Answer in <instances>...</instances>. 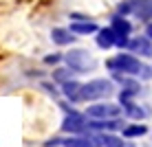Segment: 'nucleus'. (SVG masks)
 <instances>
[{
	"instance_id": "obj_5",
	"label": "nucleus",
	"mask_w": 152,
	"mask_h": 147,
	"mask_svg": "<svg viewBox=\"0 0 152 147\" xmlns=\"http://www.w3.org/2000/svg\"><path fill=\"white\" fill-rule=\"evenodd\" d=\"M119 114H121V108L117 106V103H93V106H88L86 110V117L88 119H117Z\"/></svg>"
},
{
	"instance_id": "obj_11",
	"label": "nucleus",
	"mask_w": 152,
	"mask_h": 147,
	"mask_svg": "<svg viewBox=\"0 0 152 147\" xmlns=\"http://www.w3.org/2000/svg\"><path fill=\"white\" fill-rule=\"evenodd\" d=\"M110 29L117 33V38H130V31H132V24L124 18V15H115Z\"/></svg>"
},
{
	"instance_id": "obj_10",
	"label": "nucleus",
	"mask_w": 152,
	"mask_h": 147,
	"mask_svg": "<svg viewBox=\"0 0 152 147\" xmlns=\"http://www.w3.org/2000/svg\"><path fill=\"white\" fill-rule=\"evenodd\" d=\"M115 42H117V33L108 27V29H99L97 31V46L99 49H113L115 46Z\"/></svg>"
},
{
	"instance_id": "obj_18",
	"label": "nucleus",
	"mask_w": 152,
	"mask_h": 147,
	"mask_svg": "<svg viewBox=\"0 0 152 147\" xmlns=\"http://www.w3.org/2000/svg\"><path fill=\"white\" fill-rule=\"evenodd\" d=\"M62 59H64V55H60V53H51V55H46V57H44V64L55 66V64H60Z\"/></svg>"
},
{
	"instance_id": "obj_19",
	"label": "nucleus",
	"mask_w": 152,
	"mask_h": 147,
	"mask_svg": "<svg viewBox=\"0 0 152 147\" xmlns=\"http://www.w3.org/2000/svg\"><path fill=\"white\" fill-rule=\"evenodd\" d=\"M145 35L152 40V22H148V29H145Z\"/></svg>"
},
{
	"instance_id": "obj_1",
	"label": "nucleus",
	"mask_w": 152,
	"mask_h": 147,
	"mask_svg": "<svg viewBox=\"0 0 152 147\" xmlns=\"http://www.w3.org/2000/svg\"><path fill=\"white\" fill-rule=\"evenodd\" d=\"M106 66L110 68L113 72H124V75H137V77H139L141 68H143L145 64H141L139 57L132 55V53H119L117 57L108 59Z\"/></svg>"
},
{
	"instance_id": "obj_13",
	"label": "nucleus",
	"mask_w": 152,
	"mask_h": 147,
	"mask_svg": "<svg viewBox=\"0 0 152 147\" xmlns=\"http://www.w3.org/2000/svg\"><path fill=\"white\" fill-rule=\"evenodd\" d=\"M102 147H132L130 143H124V138H119V136H113V134H102L97 136Z\"/></svg>"
},
{
	"instance_id": "obj_12",
	"label": "nucleus",
	"mask_w": 152,
	"mask_h": 147,
	"mask_svg": "<svg viewBox=\"0 0 152 147\" xmlns=\"http://www.w3.org/2000/svg\"><path fill=\"white\" fill-rule=\"evenodd\" d=\"M71 31L75 35H91V33H97L99 27L91 20H86V22H71Z\"/></svg>"
},
{
	"instance_id": "obj_8",
	"label": "nucleus",
	"mask_w": 152,
	"mask_h": 147,
	"mask_svg": "<svg viewBox=\"0 0 152 147\" xmlns=\"http://www.w3.org/2000/svg\"><path fill=\"white\" fill-rule=\"evenodd\" d=\"M51 40L55 42L57 46H69L75 42V33H73L71 29H62V27H55L51 31Z\"/></svg>"
},
{
	"instance_id": "obj_17",
	"label": "nucleus",
	"mask_w": 152,
	"mask_h": 147,
	"mask_svg": "<svg viewBox=\"0 0 152 147\" xmlns=\"http://www.w3.org/2000/svg\"><path fill=\"white\" fill-rule=\"evenodd\" d=\"M137 92H139V90H130V88H124V90L119 92V101H121L124 106H126V103H132V97H134Z\"/></svg>"
},
{
	"instance_id": "obj_2",
	"label": "nucleus",
	"mask_w": 152,
	"mask_h": 147,
	"mask_svg": "<svg viewBox=\"0 0 152 147\" xmlns=\"http://www.w3.org/2000/svg\"><path fill=\"white\" fill-rule=\"evenodd\" d=\"M115 92V86L110 79H93L88 83H82V101H102Z\"/></svg>"
},
{
	"instance_id": "obj_4",
	"label": "nucleus",
	"mask_w": 152,
	"mask_h": 147,
	"mask_svg": "<svg viewBox=\"0 0 152 147\" xmlns=\"http://www.w3.org/2000/svg\"><path fill=\"white\" fill-rule=\"evenodd\" d=\"M62 130L75 134V136H86L88 134V117H86V114H82V112L66 114V119L62 121Z\"/></svg>"
},
{
	"instance_id": "obj_6",
	"label": "nucleus",
	"mask_w": 152,
	"mask_h": 147,
	"mask_svg": "<svg viewBox=\"0 0 152 147\" xmlns=\"http://www.w3.org/2000/svg\"><path fill=\"white\" fill-rule=\"evenodd\" d=\"M130 13H134L143 22H152V0H128Z\"/></svg>"
},
{
	"instance_id": "obj_3",
	"label": "nucleus",
	"mask_w": 152,
	"mask_h": 147,
	"mask_svg": "<svg viewBox=\"0 0 152 147\" xmlns=\"http://www.w3.org/2000/svg\"><path fill=\"white\" fill-rule=\"evenodd\" d=\"M64 62L73 72H88V70H93V68L97 66V62L93 59V55L88 53V51H84V49L69 51V53L64 55Z\"/></svg>"
},
{
	"instance_id": "obj_9",
	"label": "nucleus",
	"mask_w": 152,
	"mask_h": 147,
	"mask_svg": "<svg viewBox=\"0 0 152 147\" xmlns=\"http://www.w3.org/2000/svg\"><path fill=\"white\" fill-rule=\"evenodd\" d=\"M62 92H64V97L69 99L71 103L82 101V83H80V81H75V79L62 83Z\"/></svg>"
},
{
	"instance_id": "obj_15",
	"label": "nucleus",
	"mask_w": 152,
	"mask_h": 147,
	"mask_svg": "<svg viewBox=\"0 0 152 147\" xmlns=\"http://www.w3.org/2000/svg\"><path fill=\"white\" fill-rule=\"evenodd\" d=\"M71 79H73V70H71L69 66L53 70V81H57V83H66V81H71Z\"/></svg>"
},
{
	"instance_id": "obj_16",
	"label": "nucleus",
	"mask_w": 152,
	"mask_h": 147,
	"mask_svg": "<svg viewBox=\"0 0 152 147\" xmlns=\"http://www.w3.org/2000/svg\"><path fill=\"white\" fill-rule=\"evenodd\" d=\"M124 110H126V117H130V119H143L145 117V112L139 106H134V103H126Z\"/></svg>"
},
{
	"instance_id": "obj_14",
	"label": "nucleus",
	"mask_w": 152,
	"mask_h": 147,
	"mask_svg": "<svg viewBox=\"0 0 152 147\" xmlns=\"http://www.w3.org/2000/svg\"><path fill=\"white\" fill-rule=\"evenodd\" d=\"M124 136L126 138H137V136H143L145 132H148V127L141 123H132V125H124Z\"/></svg>"
},
{
	"instance_id": "obj_7",
	"label": "nucleus",
	"mask_w": 152,
	"mask_h": 147,
	"mask_svg": "<svg viewBox=\"0 0 152 147\" xmlns=\"http://www.w3.org/2000/svg\"><path fill=\"white\" fill-rule=\"evenodd\" d=\"M128 49L132 51V55H141V57H152V40L145 38H132L128 42Z\"/></svg>"
}]
</instances>
